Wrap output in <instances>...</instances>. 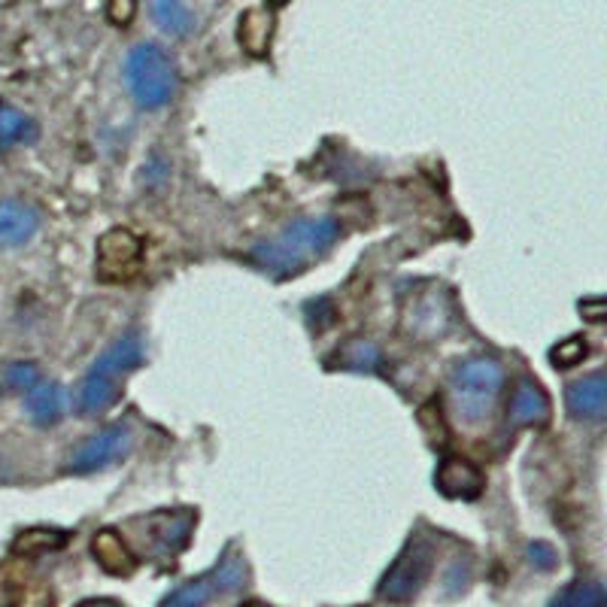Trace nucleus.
<instances>
[{
  "instance_id": "nucleus-28",
  "label": "nucleus",
  "mask_w": 607,
  "mask_h": 607,
  "mask_svg": "<svg viewBox=\"0 0 607 607\" xmlns=\"http://www.w3.org/2000/svg\"><path fill=\"white\" fill-rule=\"evenodd\" d=\"M580 310H586V313H592V322H598V319L605 317V307H602V301H592V304H580Z\"/></svg>"
},
{
  "instance_id": "nucleus-14",
  "label": "nucleus",
  "mask_w": 607,
  "mask_h": 607,
  "mask_svg": "<svg viewBox=\"0 0 607 607\" xmlns=\"http://www.w3.org/2000/svg\"><path fill=\"white\" fill-rule=\"evenodd\" d=\"M273 25H276V13L271 7H249L241 15V28H237V40L249 52V55H264L271 46Z\"/></svg>"
},
{
  "instance_id": "nucleus-10",
  "label": "nucleus",
  "mask_w": 607,
  "mask_h": 607,
  "mask_svg": "<svg viewBox=\"0 0 607 607\" xmlns=\"http://www.w3.org/2000/svg\"><path fill=\"white\" fill-rule=\"evenodd\" d=\"M565 408L574 419H605L607 410V379L602 371H595L590 377L577 379L565 392Z\"/></svg>"
},
{
  "instance_id": "nucleus-13",
  "label": "nucleus",
  "mask_w": 607,
  "mask_h": 607,
  "mask_svg": "<svg viewBox=\"0 0 607 607\" xmlns=\"http://www.w3.org/2000/svg\"><path fill=\"white\" fill-rule=\"evenodd\" d=\"M91 553H94V559H98V565L104 568L106 574L128 577L137 568V559L131 556V550H128V544L121 541L116 531H98L91 538Z\"/></svg>"
},
{
  "instance_id": "nucleus-16",
  "label": "nucleus",
  "mask_w": 607,
  "mask_h": 607,
  "mask_svg": "<svg viewBox=\"0 0 607 607\" xmlns=\"http://www.w3.org/2000/svg\"><path fill=\"white\" fill-rule=\"evenodd\" d=\"M450 325V307L447 298L440 292H428L425 298L413 304V313H410V332L419 334V337H435Z\"/></svg>"
},
{
  "instance_id": "nucleus-5",
  "label": "nucleus",
  "mask_w": 607,
  "mask_h": 607,
  "mask_svg": "<svg viewBox=\"0 0 607 607\" xmlns=\"http://www.w3.org/2000/svg\"><path fill=\"white\" fill-rule=\"evenodd\" d=\"M431 561H435V550L425 538H413L398 559L392 561V568L386 571L383 583H379V595L389 602H410L416 592L423 590V583L431 574Z\"/></svg>"
},
{
  "instance_id": "nucleus-24",
  "label": "nucleus",
  "mask_w": 607,
  "mask_h": 607,
  "mask_svg": "<svg viewBox=\"0 0 607 607\" xmlns=\"http://www.w3.org/2000/svg\"><path fill=\"white\" fill-rule=\"evenodd\" d=\"M550 359L556 367H574L586 359V344L580 337H568V340H561L559 347L550 349Z\"/></svg>"
},
{
  "instance_id": "nucleus-6",
  "label": "nucleus",
  "mask_w": 607,
  "mask_h": 607,
  "mask_svg": "<svg viewBox=\"0 0 607 607\" xmlns=\"http://www.w3.org/2000/svg\"><path fill=\"white\" fill-rule=\"evenodd\" d=\"M243 580H246V565L241 561V556L228 553L222 565H216L210 574L189 580V583H182L180 590L170 592L162 607H204L210 605L216 595L241 590Z\"/></svg>"
},
{
  "instance_id": "nucleus-23",
  "label": "nucleus",
  "mask_w": 607,
  "mask_h": 607,
  "mask_svg": "<svg viewBox=\"0 0 607 607\" xmlns=\"http://www.w3.org/2000/svg\"><path fill=\"white\" fill-rule=\"evenodd\" d=\"M64 541H67V534L59 529H28L13 541V553H18V556H40V553L64 546Z\"/></svg>"
},
{
  "instance_id": "nucleus-4",
  "label": "nucleus",
  "mask_w": 607,
  "mask_h": 607,
  "mask_svg": "<svg viewBox=\"0 0 607 607\" xmlns=\"http://www.w3.org/2000/svg\"><path fill=\"white\" fill-rule=\"evenodd\" d=\"M125 79L137 104L146 109H158L177 94V64L155 43H140L131 49L125 61Z\"/></svg>"
},
{
  "instance_id": "nucleus-8",
  "label": "nucleus",
  "mask_w": 607,
  "mask_h": 607,
  "mask_svg": "<svg viewBox=\"0 0 607 607\" xmlns=\"http://www.w3.org/2000/svg\"><path fill=\"white\" fill-rule=\"evenodd\" d=\"M131 450V431L125 425H109L104 431L91 435L74 455H70V465L67 470L74 474H91V470L106 468L109 462H116L119 455H125Z\"/></svg>"
},
{
  "instance_id": "nucleus-7",
  "label": "nucleus",
  "mask_w": 607,
  "mask_h": 607,
  "mask_svg": "<svg viewBox=\"0 0 607 607\" xmlns=\"http://www.w3.org/2000/svg\"><path fill=\"white\" fill-rule=\"evenodd\" d=\"M143 243L128 228H113L98 241V276L106 283H119L134 276Z\"/></svg>"
},
{
  "instance_id": "nucleus-15",
  "label": "nucleus",
  "mask_w": 607,
  "mask_h": 607,
  "mask_svg": "<svg viewBox=\"0 0 607 607\" xmlns=\"http://www.w3.org/2000/svg\"><path fill=\"white\" fill-rule=\"evenodd\" d=\"M150 544L162 553V556H173L180 553L185 541H189V531H192V516L180 514H162L150 519Z\"/></svg>"
},
{
  "instance_id": "nucleus-17",
  "label": "nucleus",
  "mask_w": 607,
  "mask_h": 607,
  "mask_svg": "<svg viewBox=\"0 0 607 607\" xmlns=\"http://www.w3.org/2000/svg\"><path fill=\"white\" fill-rule=\"evenodd\" d=\"M25 408H28L30 423L37 425H55L64 413V389L59 383H46L40 379L28 395H25Z\"/></svg>"
},
{
  "instance_id": "nucleus-12",
  "label": "nucleus",
  "mask_w": 607,
  "mask_h": 607,
  "mask_svg": "<svg viewBox=\"0 0 607 607\" xmlns=\"http://www.w3.org/2000/svg\"><path fill=\"white\" fill-rule=\"evenodd\" d=\"M546 419H550V398L538 383L522 379L511 401V423L529 428V425H544Z\"/></svg>"
},
{
  "instance_id": "nucleus-21",
  "label": "nucleus",
  "mask_w": 607,
  "mask_h": 607,
  "mask_svg": "<svg viewBox=\"0 0 607 607\" xmlns=\"http://www.w3.org/2000/svg\"><path fill=\"white\" fill-rule=\"evenodd\" d=\"M40 383V371L34 362L0 364V395H28Z\"/></svg>"
},
{
  "instance_id": "nucleus-20",
  "label": "nucleus",
  "mask_w": 607,
  "mask_h": 607,
  "mask_svg": "<svg viewBox=\"0 0 607 607\" xmlns=\"http://www.w3.org/2000/svg\"><path fill=\"white\" fill-rule=\"evenodd\" d=\"M337 362L349 367V371H377L379 362H383V352L374 340H367V337H352L349 344L340 347L337 352Z\"/></svg>"
},
{
  "instance_id": "nucleus-9",
  "label": "nucleus",
  "mask_w": 607,
  "mask_h": 607,
  "mask_svg": "<svg viewBox=\"0 0 607 607\" xmlns=\"http://www.w3.org/2000/svg\"><path fill=\"white\" fill-rule=\"evenodd\" d=\"M440 495L455 501H474L483 492V470L477 468L468 459H443L438 474H435Z\"/></svg>"
},
{
  "instance_id": "nucleus-18",
  "label": "nucleus",
  "mask_w": 607,
  "mask_h": 607,
  "mask_svg": "<svg viewBox=\"0 0 607 607\" xmlns=\"http://www.w3.org/2000/svg\"><path fill=\"white\" fill-rule=\"evenodd\" d=\"M37 140V121L18 113L15 106H0V150H10L15 143Z\"/></svg>"
},
{
  "instance_id": "nucleus-25",
  "label": "nucleus",
  "mask_w": 607,
  "mask_h": 607,
  "mask_svg": "<svg viewBox=\"0 0 607 607\" xmlns=\"http://www.w3.org/2000/svg\"><path fill=\"white\" fill-rule=\"evenodd\" d=\"M529 561L538 571H553L559 565V553H556V546L546 544V541H534L529 546Z\"/></svg>"
},
{
  "instance_id": "nucleus-1",
  "label": "nucleus",
  "mask_w": 607,
  "mask_h": 607,
  "mask_svg": "<svg viewBox=\"0 0 607 607\" xmlns=\"http://www.w3.org/2000/svg\"><path fill=\"white\" fill-rule=\"evenodd\" d=\"M340 237V225L332 216H313V219H298L286 225L276 237L258 243L249 253L261 271H268L276 280H286L295 273H304L313 261L325 256Z\"/></svg>"
},
{
  "instance_id": "nucleus-29",
  "label": "nucleus",
  "mask_w": 607,
  "mask_h": 607,
  "mask_svg": "<svg viewBox=\"0 0 607 607\" xmlns=\"http://www.w3.org/2000/svg\"><path fill=\"white\" fill-rule=\"evenodd\" d=\"M79 607H116V605H113V602H86V605Z\"/></svg>"
},
{
  "instance_id": "nucleus-30",
  "label": "nucleus",
  "mask_w": 607,
  "mask_h": 607,
  "mask_svg": "<svg viewBox=\"0 0 607 607\" xmlns=\"http://www.w3.org/2000/svg\"><path fill=\"white\" fill-rule=\"evenodd\" d=\"M243 607H271V605H261V602H246Z\"/></svg>"
},
{
  "instance_id": "nucleus-11",
  "label": "nucleus",
  "mask_w": 607,
  "mask_h": 607,
  "mask_svg": "<svg viewBox=\"0 0 607 607\" xmlns=\"http://www.w3.org/2000/svg\"><path fill=\"white\" fill-rule=\"evenodd\" d=\"M40 231V212L25 201H0V246H25Z\"/></svg>"
},
{
  "instance_id": "nucleus-22",
  "label": "nucleus",
  "mask_w": 607,
  "mask_h": 607,
  "mask_svg": "<svg viewBox=\"0 0 607 607\" xmlns=\"http://www.w3.org/2000/svg\"><path fill=\"white\" fill-rule=\"evenodd\" d=\"M550 607H605V586L598 580H577L561 590Z\"/></svg>"
},
{
  "instance_id": "nucleus-3",
  "label": "nucleus",
  "mask_w": 607,
  "mask_h": 607,
  "mask_svg": "<svg viewBox=\"0 0 607 607\" xmlns=\"http://www.w3.org/2000/svg\"><path fill=\"white\" fill-rule=\"evenodd\" d=\"M501 386H504V371L495 359L474 356L455 364L450 374V392H453L455 416L462 419V425L470 428L483 425L495 410Z\"/></svg>"
},
{
  "instance_id": "nucleus-2",
  "label": "nucleus",
  "mask_w": 607,
  "mask_h": 607,
  "mask_svg": "<svg viewBox=\"0 0 607 607\" xmlns=\"http://www.w3.org/2000/svg\"><path fill=\"white\" fill-rule=\"evenodd\" d=\"M143 364V340L137 334H125L113 347L106 349L82 379L79 389V408L86 416H98L109 410L121 395V383Z\"/></svg>"
},
{
  "instance_id": "nucleus-27",
  "label": "nucleus",
  "mask_w": 607,
  "mask_h": 607,
  "mask_svg": "<svg viewBox=\"0 0 607 607\" xmlns=\"http://www.w3.org/2000/svg\"><path fill=\"white\" fill-rule=\"evenodd\" d=\"M18 607H52V595L46 590H30L25 592V598L18 602Z\"/></svg>"
},
{
  "instance_id": "nucleus-19",
  "label": "nucleus",
  "mask_w": 607,
  "mask_h": 607,
  "mask_svg": "<svg viewBox=\"0 0 607 607\" xmlns=\"http://www.w3.org/2000/svg\"><path fill=\"white\" fill-rule=\"evenodd\" d=\"M152 15H155L158 28L170 34V37H185L189 30L195 28V15L180 0H158V3H152Z\"/></svg>"
},
{
  "instance_id": "nucleus-26",
  "label": "nucleus",
  "mask_w": 607,
  "mask_h": 607,
  "mask_svg": "<svg viewBox=\"0 0 607 607\" xmlns=\"http://www.w3.org/2000/svg\"><path fill=\"white\" fill-rule=\"evenodd\" d=\"M137 7L131 3V0H116V3H109V10H106V15H109V22L113 25H128L131 18H134Z\"/></svg>"
}]
</instances>
